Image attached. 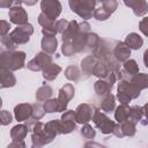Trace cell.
<instances>
[{"mask_svg":"<svg viewBox=\"0 0 148 148\" xmlns=\"http://www.w3.org/2000/svg\"><path fill=\"white\" fill-rule=\"evenodd\" d=\"M81 69H82L83 74H86V76L95 75L99 79L105 77L110 72L108 65L94 54L87 56L81 61Z\"/></svg>","mask_w":148,"mask_h":148,"instance_id":"1","label":"cell"},{"mask_svg":"<svg viewBox=\"0 0 148 148\" xmlns=\"http://www.w3.org/2000/svg\"><path fill=\"white\" fill-rule=\"evenodd\" d=\"M141 89H139L132 81L120 80L117 88V99L121 104H128L132 99H135L140 96Z\"/></svg>","mask_w":148,"mask_h":148,"instance_id":"2","label":"cell"},{"mask_svg":"<svg viewBox=\"0 0 148 148\" xmlns=\"http://www.w3.org/2000/svg\"><path fill=\"white\" fill-rule=\"evenodd\" d=\"M1 65L10 71H18L25 66V53L23 51H1Z\"/></svg>","mask_w":148,"mask_h":148,"instance_id":"3","label":"cell"},{"mask_svg":"<svg viewBox=\"0 0 148 148\" xmlns=\"http://www.w3.org/2000/svg\"><path fill=\"white\" fill-rule=\"evenodd\" d=\"M96 1L97 0H68V5L73 13L83 20H88L94 16Z\"/></svg>","mask_w":148,"mask_h":148,"instance_id":"4","label":"cell"},{"mask_svg":"<svg viewBox=\"0 0 148 148\" xmlns=\"http://www.w3.org/2000/svg\"><path fill=\"white\" fill-rule=\"evenodd\" d=\"M118 80L117 75L114 72L110 71L109 74L105 76V77H102V79H98L95 83H94V90L95 92L98 95V96H105L111 92V89L114 84V82Z\"/></svg>","mask_w":148,"mask_h":148,"instance_id":"5","label":"cell"},{"mask_svg":"<svg viewBox=\"0 0 148 148\" xmlns=\"http://www.w3.org/2000/svg\"><path fill=\"white\" fill-rule=\"evenodd\" d=\"M32 34H34V27L30 23H25L17 25L9 34V36L16 43V45H22V44H27L30 40V36Z\"/></svg>","mask_w":148,"mask_h":148,"instance_id":"6","label":"cell"},{"mask_svg":"<svg viewBox=\"0 0 148 148\" xmlns=\"http://www.w3.org/2000/svg\"><path fill=\"white\" fill-rule=\"evenodd\" d=\"M92 121H94L96 128H98L103 134H111L117 124L113 120H111L103 111H98V110H96V112L92 117Z\"/></svg>","mask_w":148,"mask_h":148,"instance_id":"7","label":"cell"},{"mask_svg":"<svg viewBox=\"0 0 148 148\" xmlns=\"http://www.w3.org/2000/svg\"><path fill=\"white\" fill-rule=\"evenodd\" d=\"M52 64V57L51 54L46 53V52H38L28 64L27 67L28 69L32 71V72H43L49 65Z\"/></svg>","mask_w":148,"mask_h":148,"instance_id":"8","label":"cell"},{"mask_svg":"<svg viewBox=\"0 0 148 148\" xmlns=\"http://www.w3.org/2000/svg\"><path fill=\"white\" fill-rule=\"evenodd\" d=\"M79 24H80L79 34H77L76 37L72 40L76 53H77V52H82L83 50L87 49L88 35H89V32H90V24H89L87 21H83L82 23H79Z\"/></svg>","mask_w":148,"mask_h":148,"instance_id":"9","label":"cell"},{"mask_svg":"<svg viewBox=\"0 0 148 148\" xmlns=\"http://www.w3.org/2000/svg\"><path fill=\"white\" fill-rule=\"evenodd\" d=\"M44 125L43 123H40L39 120L37 121L35 128L32 130V134H31V146L34 148H38V147H43L47 143H50L52 140L47 136V134L44 131Z\"/></svg>","mask_w":148,"mask_h":148,"instance_id":"10","label":"cell"},{"mask_svg":"<svg viewBox=\"0 0 148 148\" xmlns=\"http://www.w3.org/2000/svg\"><path fill=\"white\" fill-rule=\"evenodd\" d=\"M96 110L97 109L89 103H82L77 105V108L75 109V116H76L77 124H86L92 120V117Z\"/></svg>","mask_w":148,"mask_h":148,"instance_id":"11","label":"cell"},{"mask_svg":"<svg viewBox=\"0 0 148 148\" xmlns=\"http://www.w3.org/2000/svg\"><path fill=\"white\" fill-rule=\"evenodd\" d=\"M76 116L74 110H66L60 118V132L61 134H68L76 128Z\"/></svg>","mask_w":148,"mask_h":148,"instance_id":"12","label":"cell"},{"mask_svg":"<svg viewBox=\"0 0 148 148\" xmlns=\"http://www.w3.org/2000/svg\"><path fill=\"white\" fill-rule=\"evenodd\" d=\"M40 9L42 13H44L46 16H49L52 20H56L60 15L62 7L59 0H42Z\"/></svg>","mask_w":148,"mask_h":148,"instance_id":"13","label":"cell"},{"mask_svg":"<svg viewBox=\"0 0 148 148\" xmlns=\"http://www.w3.org/2000/svg\"><path fill=\"white\" fill-rule=\"evenodd\" d=\"M74 94H75V89H74V86L72 83H66L65 86H62L60 88L59 94H58V101L60 104V112L66 111L69 101L74 97Z\"/></svg>","mask_w":148,"mask_h":148,"instance_id":"14","label":"cell"},{"mask_svg":"<svg viewBox=\"0 0 148 148\" xmlns=\"http://www.w3.org/2000/svg\"><path fill=\"white\" fill-rule=\"evenodd\" d=\"M8 16H9V21L16 25L28 23V14L22 6H15L9 8Z\"/></svg>","mask_w":148,"mask_h":148,"instance_id":"15","label":"cell"},{"mask_svg":"<svg viewBox=\"0 0 148 148\" xmlns=\"http://www.w3.org/2000/svg\"><path fill=\"white\" fill-rule=\"evenodd\" d=\"M139 73V66L134 59H127L123 62V68L120 69L121 80H131L135 74Z\"/></svg>","mask_w":148,"mask_h":148,"instance_id":"16","label":"cell"},{"mask_svg":"<svg viewBox=\"0 0 148 148\" xmlns=\"http://www.w3.org/2000/svg\"><path fill=\"white\" fill-rule=\"evenodd\" d=\"M32 114V104L21 103L14 108V117L17 121H25L31 118Z\"/></svg>","mask_w":148,"mask_h":148,"instance_id":"17","label":"cell"},{"mask_svg":"<svg viewBox=\"0 0 148 148\" xmlns=\"http://www.w3.org/2000/svg\"><path fill=\"white\" fill-rule=\"evenodd\" d=\"M16 83V77L13 74V71H10L9 68H7L6 66L0 67V88H9V87H14Z\"/></svg>","mask_w":148,"mask_h":148,"instance_id":"18","label":"cell"},{"mask_svg":"<svg viewBox=\"0 0 148 148\" xmlns=\"http://www.w3.org/2000/svg\"><path fill=\"white\" fill-rule=\"evenodd\" d=\"M124 3L132 8L134 15L145 16L148 13V2L146 0H123Z\"/></svg>","mask_w":148,"mask_h":148,"instance_id":"19","label":"cell"},{"mask_svg":"<svg viewBox=\"0 0 148 148\" xmlns=\"http://www.w3.org/2000/svg\"><path fill=\"white\" fill-rule=\"evenodd\" d=\"M131 56V49L126 45L125 42H117L113 47V57L117 61L124 62L127 59H130Z\"/></svg>","mask_w":148,"mask_h":148,"instance_id":"20","label":"cell"},{"mask_svg":"<svg viewBox=\"0 0 148 148\" xmlns=\"http://www.w3.org/2000/svg\"><path fill=\"white\" fill-rule=\"evenodd\" d=\"M79 30H80V24H79L76 21H74V20L69 21L67 28H66L65 31L61 34L62 42H66V40H73V39L76 37V35L79 34Z\"/></svg>","mask_w":148,"mask_h":148,"instance_id":"21","label":"cell"},{"mask_svg":"<svg viewBox=\"0 0 148 148\" xmlns=\"http://www.w3.org/2000/svg\"><path fill=\"white\" fill-rule=\"evenodd\" d=\"M40 46H42V50L49 54H53L56 53L57 51V47H58V40L56 38V36H52V37H47V36H44L42 38V42H40Z\"/></svg>","mask_w":148,"mask_h":148,"instance_id":"22","label":"cell"},{"mask_svg":"<svg viewBox=\"0 0 148 148\" xmlns=\"http://www.w3.org/2000/svg\"><path fill=\"white\" fill-rule=\"evenodd\" d=\"M44 131L47 134V136L51 140H53L57 135L61 134V132H60V120H58V119L50 120L49 123H46L44 125Z\"/></svg>","mask_w":148,"mask_h":148,"instance_id":"23","label":"cell"},{"mask_svg":"<svg viewBox=\"0 0 148 148\" xmlns=\"http://www.w3.org/2000/svg\"><path fill=\"white\" fill-rule=\"evenodd\" d=\"M101 110L105 113H110L116 110V97L110 92L105 96H103L101 103H99Z\"/></svg>","mask_w":148,"mask_h":148,"instance_id":"24","label":"cell"},{"mask_svg":"<svg viewBox=\"0 0 148 148\" xmlns=\"http://www.w3.org/2000/svg\"><path fill=\"white\" fill-rule=\"evenodd\" d=\"M29 130L25 124H18L10 130V138L13 141H23Z\"/></svg>","mask_w":148,"mask_h":148,"instance_id":"25","label":"cell"},{"mask_svg":"<svg viewBox=\"0 0 148 148\" xmlns=\"http://www.w3.org/2000/svg\"><path fill=\"white\" fill-rule=\"evenodd\" d=\"M125 43L126 45L131 49V50H139L141 49V46L143 45V39L142 37L136 34V32H131L126 36L125 38Z\"/></svg>","mask_w":148,"mask_h":148,"instance_id":"26","label":"cell"},{"mask_svg":"<svg viewBox=\"0 0 148 148\" xmlns=\"http://www.w3.org/2000/svg\"><path fill=\"white\" fill-rule=\"evenodd\" d=\"M61 72V67L59 66V65H57V64H51V65H49L44 71H43V77H44V80H46V81H53V80H56L57 79V76H58V74Z\"/></svg>","mask_w":148,"mask_h":148,"instance_id":"27","label":"cell"},{"mask_svg":"<svg viewBox=\"0 0 148 148\" xmlns=\"http://www.w3.org/2000/svg\"><path fill=\"white\" fill-rule=\"evenodd\" d=\"M52 94H53L52 87L49 84H43L36 91V99H37V102H46L47 99L51 98Z\"/></svg>","mask_w":148,"mask_h":148,"instance_id":"28","label":"cell"},{"mask_svg":"<svg viewBox=\"0 0 148 148\" xmlns=\"http://www.w3.org/2000/svg\"><path fill=\"white\" fill-rule=\"evenodd\" d=\"M128 116H130V106L127 104H121L119 106L116 108V111H114V119L117 123L121 124L124 121H126L128 119Z\"/></svg>","mask_w":148,"mask_h":148,"instance_id":"29","label":"cell"},{"mask_svg":"<svg viewBox=\"0 0 148 148\" xmlns=\"http://www.w3.org/2000/svg\"><path fill=\"white\" fill-rule=\"evenodd\" d=\"M142 119H143V108L139 106V105L131 106L130 108V116H128L127 120H130L134 124H138V123H141Z\"/></svg>","mask_w":148,"mask_h":148,"instance_id":"30","label":"cell"},{"mask_svg":"<svg viewBox=\"0 0 148 148\" xmlns=\"http://www.w3.org/2000/svg\"><path fill=\"white\" fill-rule=\"evenodd\" d=\"M130 81H132L141 90L148 88V74H146V73H138Z\"/></svg>","mask_w":148,"mask_h":148,"instance_id":"31","label":"cell"},{"mask_svg":"<svg viewBox=\"0 0 148 148\" xmlns=\"http://www.w3.org/2000/svg\"><path fill=\"white\" fill-rule=\"evenodd\" d=\"M65 76L67 80L73 81V82H77L81 77V72L80 68L75 65H71L65 69Z\"/></svg>","mask_w":148,"mask_h":148,"instance_id":"32","label":"cell"},{"mask_svg":"<svg viewBox=\"0 0 148 148\" xmlns=\"http://www.w3.org/2000/svg\"><path fill=\"white\" fill-rule=\"evenodd\" d=\"M44 109L46 113H53V112H60V104L58 98H50L46 102H44Z\"/></svg>","mask_w":148,"mask_h":148,"instance_id":"33","label":"cell"},{"mask_svg":"<svg viewBox=\"0 0 148 148\" xmlns=\"http://www.w3.org/2000/svg\"><path fill=\"white\" fill-rule=\"evenodd\" d=\"M135 125H136V124H134V123H132V121H130V120H126V121L121 123L120 126H121V130H123V132H124V135H125V136H134L135 133H136V127H135Z\"/></svg>","mask_w":148,"mask_h":148,"instance_id":"34","label":"cell"},{"mask_svg":"<svg viewBox=\"0 0 148 148\" xmlns=\"http://www.w3.org/2000/svg\"><path fill=\"white\" fill-rule=\"evenodd\" d=\"M81 135L84 138V139H88V140H91L95 138L96 135V131L92 128V126H90L88 123L86 124H82V127H81Z\"/></svg>","mask_w":148,"mask_h":148,"instance_id":"35","label":"cell"},{"mask_svg":"<svg viewBox=\"0 0 148 148\" xmlns=\"http://www.w3.org/2000/svg\"><path fill=\"white\" fill-rule=\"evenodd\" d=\"M45 113H46V111L44 109V105H42L39 103L32 104V114H31V118L39 120V119H42L44 117Z\"/></svg>","mask_w":148,"mask_h":148,"instance_id":"36","label":"cell"},{"mask_svg":"<svg viewBox=\"0 0 148 148\" xmlns=\"http://www.w3.org/2000/svg\"><path fill=\"white\" fill-rule=\"evenodd\" d=\"M38 23L43 27V28H52L56 27V20L50 18L49 16H46L44 13H40L38 15Z\"/></svg>","mask_w":148,"mask_h":148,"instance_id":"37","label":"cell"},{"mask_svg":"<svg viewBox=\"0 0 148 148\" xmlns=\"http://www.w3.org/2000/svg\"><path fill=\"white\" fill-rule=\"evenodd\" d=\"M61 52L65 54V57H72L76 53L75 49H74V45H73V42L72 40H66V42H62V46H61Z\"/></svg>","mask_w":148,"mask_h":148,"instance_id":"38","label":"cell"},{"mask_svg":"<svg viewBox=\"0 0 148 148\" xmlns=\"http://www.w3.org/2000/svg\"><path fill=\"white\" fill-rule=\"evenodd\" d=\"M1 44H2V46H5L9 51H14L15 47H16V43L12 39L9 34H7L5 36H1Z\"/></svg>","mask_w":148,"mask_h":148,"instance_id":"39","label":"cell"},{"mask_svg":"<svg viewBox=\"0 0 148 148\" xmlns=\"http://www.w3.org/2000/svg\"><path fill=\"white\" fill-rule=\"evenodd\" d=\"M110 16H111V14L108 13V12L103 8V6H101L99 8H96L95 12H94V17H95L96 20H98V21H105V20H108Z\"/></svg>","mask_w":148,"mask_h":148,"instance_id":"40","label":"cell"},{"mask_svg":"<svg viewBox=\"0 0 148 148\" xmlns=\"http://www.w3.org/2000/svg\"><path fill=\"white\" fill-rule=\"evenodd\" d=\"M99 40L101 39H99L98 35L92 34V32H89V35H88V42H87V49L88 50H94L98 45Z\"/></svg>","mask_w":148,"mask_h":148,"instance_id":"41","label":"cell"},{"mask_svg":"<svg viewBox=\"0 0 148 148\" xmlns=\"http://www.w3.org/2000/svg\"><path fill=\"white\" fill-rule=\"evenodd\" d=\"M117 7H118L117 0H108V1L103 2V8H104L108 13H110V14L114 13L116 9H117Z\"/></svg>","mask_w":148,"mask_h":148,"instance_id":"42","label":"cell"},{"mask_svg":"<svg viewBox=\"0 0 148 148\" xmlns=\"http://www.w3.org/2000/svg\"><path fill=\"white\" fill-rule=\"evenodd\" d=\"M23 3L22 0H0L1 8H12L15 6H21Z\"/></svg>","mask_w":148,"mask_h":148,"instance_id":"43","label":"cell"},{"mask_svg":"<svg viewBox=\"0 0 148 148\" xmlns=\"http://www.w3.org/2000/svg\"><path fill=\"white\" fill-rule=\"evenodd\" d=\"M0 119H1V124L3 126H6V125H9L13 121V116H12V113L9 111L2 110L1 113H0Z\"/></svg>","mask_w":148,"mask_h":148,"instance_id":"44","label":"cell"},{"mask_svg":"<svg viewBox=\"0 0 148 148\" xmlns=\"http://www.w3.org/2000/svg\"><path fill=\"white\" fill-rule=\"evenodd\" d=\"M68 23H69V21H67L65 18H61V20L56 21V29H57L58 34H62L65 31V29L67 28Z\"/></svg>","mask_w":148,"mask_h":148,"instance_id":"45","label":"cell"},{"mask_svg":"<svg viewBox=\"0 0 148 148\" xmlns=\"http://www.w3.org/2000/svg\"><path fill=\"white\" fill-rule=\"evenodd\" d=\"M139 29H140V31H141L145 36L148 37V16L143 17V18L139 22Z\"/></svg>","mask_w":148,"mask_h":148,"instance_id":"46","label":"cell"},{"mask_svg":"<svg viewBox=\"0 0 148 148\" xmlns=\"http://www.w3.org/2000/svg\"><path fill=\"white\" fill-rule=\"evenodd\" d=\"M9 29H10V23L7 22L6 20H1L0 21V35L1 36H5L9 32Z\"/></svg>","mask_w":148,"mask_h":148,"instance_id":"47","label":"cell"},{"mask_svg":"<svg viewBox=\"0 0 148 148\" xmlns=\"http://www.w3.org/2000/svg\"><path fill=\"white\" fill-rule=\"evenodd\" d=\"M42 34L44 36H47V37H52V36H56L58 34L56 27H52V28H43L42 29Z\"/></svg>","mask_w":148,"mask_h":148,"instance_id":"48","label":"cell"},{"mask_svg":"<svg viewBox=\"0 0 148 148\" xmlns=\"http://www.w3.org/2000/svg\"><path fill=\"white\" fill-rule=\"evenodd\" d=\"M112 134H113L114 136H117V138H124V136H125V135H124V132H123V130H121V126H120V124H119V123H118V124H116V126H114V128H113Z\"/></svg>","mask_w":148,"mask_h":148,"instance_id":"49","label":"cell"},{"mask_svg":"<svg viewBox=\"0 0 148 148\" xmlns=\"http://www.w3.org/2000/svg\"><path fill=\"white\" fill-rule=\"evenodd\" d=\"M142 108H143V116H145V119L141 120V124H142V125H147V124H148V103H146Z\"/></svg>","mask_w":148,"mask_h":148,"instance_id":"50","label":"cell"},{"mask_svg":"<svg viewBox=\"0 0 148 148\" xmlns=\"http://www.w3.org/2000/svg\"><path fill=\"white\" fill-rule=\"evenodd\" d=\"M13 147H21V148H24L25 147V143L24 141H13L12 143L8 145V148H13Z\"/></svg>","mask_w":148,"mask_h":148,"instance_id":"51","label":"cell"},{"mask_svg":"<svg viewBox=\"0 0 148 148\" xmlns=\"http://www.w3.org/2000/svg\"><path fill=\"white\" fill-rule=\"evenodd\" d=\"M143 64H145V67L148 68V49L143 53Z\"/></svg>","mask_w":148,"mask_h":148,"instance_id":"52","label":"cell"},{"mask_svg":"<svg viewBox=\"0 0 148 148\" xmlns=\"http://www.w3.org/2000/svg\"><path fill=\"white\" fill-rule=\"evenodd\" d=\"M22 1H23V3L27 5V6H34V5L37 3L38 0H22Z\"/></svg>","mask_w":148,"mask_h":148,"instance_id":"53","label":"cell"},{"mask_svg":"<svg viewBox=\"0 0 148 148\" xmlns=\"http://www.w3.org/2000/svg\"><path fill=\"white\" fill-rule=\"evenodd\" d=\"M97 1H99V2H102V3H103V2H105V1H108V0H97Z\"/></svg>","mask_w":148,"mask_h":148,"instance_id":"54","label":"cell"}]
</instances>
